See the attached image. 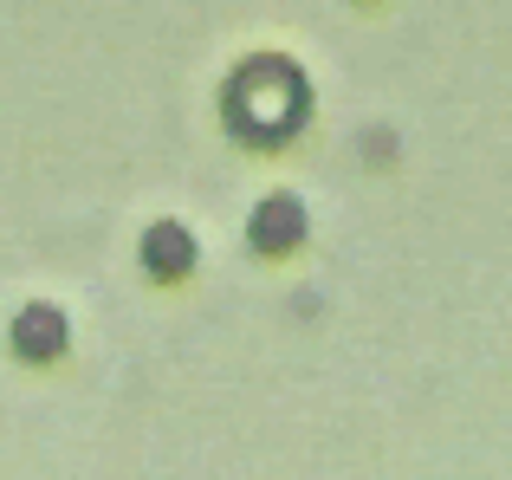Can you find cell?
Here are the masks:
<instances>
[{
  "label": "cell",
  "instance_id": "cell-1",
  "mask_svg": "<svg viewBox=\"0 0 512 480\" xmlns=\"http://www.w3.org/2000/svg\"><path fill=\"white\" fill-rule=\"evenodd\" d=\"M292 234H299V202H266L253 215V240H266V247H286Z\"/></svg>",
  "mask_w": 512,
  "mask_h": 480
},
{
  "label": "cell",
  "instance_id": "cell-2",
  "mask_svg": "<svg viewBox=\"0 0 512 480\" xmlns=\"http://www.w3.org/2000/svg\"><path fill=\"white\" fill-rule=\"evenodd\" d=\"M143 253H150V266H175V273H182V266H188V240L175 234V228L150 234V247H143Z\"/></svg>",
  "mask_w": 512,
  "mask_h": 480
}]
</instances>
